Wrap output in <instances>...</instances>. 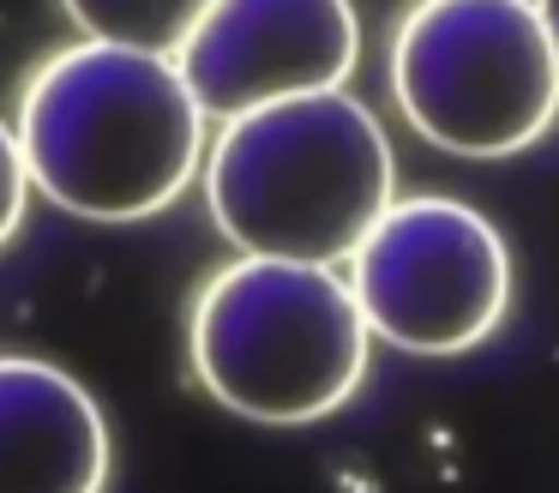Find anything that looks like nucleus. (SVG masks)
<instances>
[{
    "instance_id": "f257e3e1",
    "label": "nucleus",
    "mask_w": 559,
    "mask_h": 493,
    "mask_svg": "<svg viewBox=\"0 0 559 493\" xmlns=\"http://www.w3.org/2000/svg\"><path fill=\"white\" fill-rule=\"evenodd\" d=\"M31 187L85 223H139L205 168V108L169 55L73 43L31 72L19 96Z\"/></svg>"
},
{
    "instance_id": "f03ea898",
    "label": "nucleus",
    "mask_w": 559,
    "mask_h": 493,
    "mask_svg": "<svg viewBox=\"0 0 559 493\" xmlns=\"http://www.w3.org/2000/svg\"><path fill=\"white\" fill-rule=\"evenodd\" d=\"M205 204L247 259L337 271L397 204L391 139L349 91L253 108L223 120L205 151Z\"/></svg>"
},
{
    "instance_id": "7ed1b4c3",
    "label": "nucleus",
    "mask_w": 559,
    "mask_h": 493,
    "mask_svg": "<svg viewBox=\"0 0 559 493\" xmlns=\"http://www.w3.org/2000/svg\"><path fill=\"white\" fill-rule=\"evenodd\" d=\"M367 343L349 277L247 253L199 289L187 325L199 385L265 427L337 415L367 379Z\"/></svg>"
},
{
    "instance_id": "20e7f679",
    "label": "nucleus",
    "mask_w": 559,
    "mask_h": 493,
    "mask_svg": "<svg viewBox=\"0 0 559 493\" xmlns=\"http://www.w3.org/2000/svg\"><path fill=\"white\" fill-rule=\"evenodd\" d=\"M391 96L451 156H518L559 115V60L535 0H415L391 36Z\"/></svg>"
},
{
    "instance_id": "39448f33",
    "label": "nucleus",
    "mask_w": 559,
    "mask_h": 493,
    "mask_svg": "<svg viewBox=\"0 0 559 493\" xmlns=\"http://www.w3.org/2000/svg\"><path fill=\"white\" fill-rule=\"evenodd\" d=\"M349 289L373 337L409 355H463L511 307L506 235L475 204L409 192L349 259Z\"/></svg>"
},
{
    "instance_id": "423d86ee",
    "label": "nucleus",
    "mask_w": 559,
    "mask_h": 493,
    "mask_svg": "<svg viewBox=\"0 0 559 493\" xmlns=\"http://www.w3.org/2000/svg\"><path fill=\"white\" fill-rule=\"evenodd\" d=\"M355 60L361 19L349 0H211L175 67L205 120H235L289 96L343 91Z\"/></svg>"
},
{
    "instance_id": "0eeeda50",
    "label": "nucleus",
    "mask_w": 559,
    "mask_h": 493,
    "mask_svg": "<svg viewBox=\"0 0 559 493\" xmlns=\"http://www.w3.org/2000/svg\"><path fill=\"white\" fill-rule=\"evenodd\" d=\"M109 421L43 355H0V493H103Z\"/></svg>"
},
{
    "instance_id": "6e6552de",
    "label": "nucleus",
    "mask_w": 559,
    "mask_h": 493,
    "mask_svg": "<svg viewBox=\"0 0 559 493\" xmlns=\"http://www.w3.org/2000/svg\"><path fill=\"white\" fill-rule=\"evenodd\" d=\"M61 7L85 31V43H115L175 60L193 24L211 12V0H61Z\"/></svg>"
},
{
    "instance_id": "1a4fd4ad",
    "label": "nucleus",
    "mask_w": 559,
    "mask_h": 493,
    "mask_svg": "<svg viewBox=\"0 0 559 493\" xmlns=\"http://www.w3.org/2000/svg\"><path fill=\"white\" fill-rule=\"evenodd\" d=\"M25 199H31V168H25V151H19V132L0 120V247L19 235V216H25Z\"/></svg>"
},
{
    "instance_id": "9d476101",
    "label": "nucleus",
    "mask_w": 559,
    "mask_h": 493,
    "mask_svg": "<svg viewBox=\"0 0 559 493\" xmlns=\"http://www.w3.org/2000/svg\"><path fill=\"white\" fill-rule=\"evenodd\" d=\"M535 12H542V24H547V43H554V60H559V0H535Z\"/></svg>"
}]
</instances>
